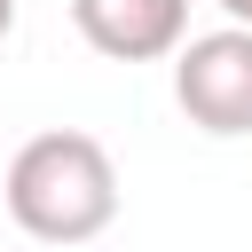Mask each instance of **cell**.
Wrapping results in <instances>:
<instances>
[{"label":"cell","instance_id":"cell-1","mask_svg":"<svg viewBox=\"0 0 252 252\" xmlns=\"http://www.w3.org/2000/svg\"><path fill=\"white\" fill-rule=\"evenodd\" d=\"M0 205L8 220L32 236V244H94L110 220H118V165L94 134L79 126H47L32 134L8 173H0Z\"/></svg>","mask_w":252,"mask_h":252},{"label":"cell","instance_id":"cell-2","mask_svg":"<svg viewBox=\"0 0 252 252\" xmlns=\"http://www.w3.org/2000/svg\"><path fill=\"white\" fill-rule=\"evenodd\" d=\"M165 63H173V102L197 134H220V142L252 134V24L197 32Z\"/></svg>","mask_w":252,"mask_h":252},{"label":"cell","instance_id":"cell-3","mask_svg":"<svg viewBox=\"0 0 252 252\" xmlns=\"http://www.w3.org/2000/svg\"><path fill=\"white\" fill-rule=\"evenodd\" d=\"M71 24L110 63H165L189 39V0H71Z\"/></svg>","mask_w":252,"mask_h":252},{"label":"cell","instance_id":"cell-4","mask_svg":"<svg viewBox=\"0 0 252 252\" xmlns=\"http://www.w3.org/2000/svg\"><path fill=\"white\" fill-rule=\"evenodd\" d=\"M213 8H220L228 24H252V0H213Z\"/></svg>","mask_w":252,"mask_h":252},{"label":"cell","instance_id":"cell-5","mask_svg":"<svg viewBox=\"0 0 252 252\" xmlns=\"http://www.w3.org/2000/svg\"><path fill=\"white\" fill-rule=\"evenodd\" d=\"M8 32H16V0H0V39H8Z\"/></svg>","mask_w":252,"mask_h":252}]
</instances>
